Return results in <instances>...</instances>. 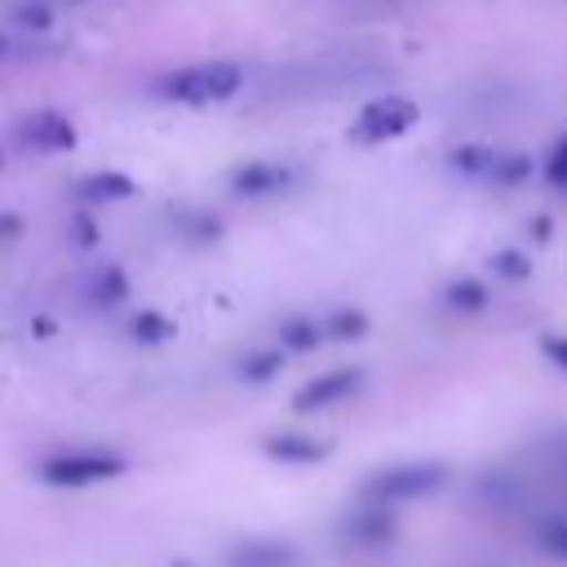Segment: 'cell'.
I'll use <instances>...</instances> for the list:
<instances>
[{"label": "cell", "mask_w": 567, "mask_h": 567, "mask_svg": "<svg viewBox=\"0 0 567 567\" xmlns=\"http://www.w3.org/2000/svg\"><path fill=\"white\" fill-rule=\"evenodd\" d=\"M9 58H13V40L0 31V62H9Z\"/></svg>", "instance_id": "4fadbf2b"}, {"label": "cell", "mask_w": 567, "mask_h": 567, "mask_svg": "<svg viewBox=\"0 0 567 567\" xmlns=\"http://www.w3.org/2000/svg\"><path fill=\"white\" fill-rule=\"evenodd\" d=\"M4 13H9V22L18 31H49L58 22V4L53 0H13Z\"/></svg>", "instance_id": "52a82bcc"}, {"label": "cell", "mask_w": 567, "mask_h": 567, "mask_svg": "<svg viewBox=\"0 0 567 567\" xmlns=\"http://www.w3.org/2000/svg\"><path fill=\"white\" fill-rule=\"evenodd\" d=\"M124 292H128V284H124L120 270H102V275H97V288H93L97 301H115V297H124Z\"/></svg>", "instance_id": "9c48e42d"}, {"label": "cell", "mask_w": 567, "mask_h": 567, "mask_svg": "<svg viewBox=\"0 0 567 567\" xmlns=\"http://www.w3.org/2000/svg\"><path fill=\"white\" fill-rule=\"evenodd\" d=\"M133 190H137L133 177H128V173H115V168L89 173V177L75 186V195H80L84 204H115V199H128Z\"/></svg>", "instance_id": "8992f818"}, {"label": "cell", "mask_w": 567, "mask_h": 567, "mask_svg": "<svg viewBox=\"0 0 567 567\" xmlns=\"http://www.w3.org/2000/svg\"><path fill=\"white\" fill-rule=\"evenodd\" d=\"M0 168H4V151H0Z\"/></svg>", "instance_id": "5bb4252c"}, {"label": "cell", "mask_w": 567, "mask_h": 567, "mask_svg": "<svg viewBox=\"0 0 567 567\" xmlns=\"http://www.w3.org/2000/svg\"><path fill=\"white\" fill-rule=\"evenodd\" d=\"M168 332H173V323H168L164 315H137V319H133V337H137V341H164Z\"/></svg>", "instance_id": "ba28073f"}, {"label": "cell", "mask_w": 567, "mask_h": 567, "mask_svg": "<svg viewBox=\"0 0 567 567\" xmlns=\"http://www.w3.org/2000/svg\"><path fill=\"white\" fill-rule=\"evenodd\" d=\"M244 89V66L230 58H208V62H190L177 66L168 75L155 80V97L164 102H182V106H213V102H230Z\"/></svg>", "instance_id": "6da1fadb"}, {"label": "cell", "mask_w": 567, "mask_h": 567, "mask_svg": "<svg viewBox=\"0 0 567 567\" xmlns=\"http://www.w3.org/2000/svg\"><path fill=\"white\" fill-rule=\"evenodd\" d=\"M115 474H124V456L120 452H97V447L58 452V456L40 461V478L53 483V487H89V483H102V478H115Z\"/></svg>", "instance_id": "3957f363"}, {"label": "cell", "mask_w": 567, "mask_h": 567, "mask_svg": "<svg viewBox=\"0 0 567 567\" xmlns=\"http://www.w3.org/2000/svg\"><path fill=\"white\" fill-rule=\"evenodd\" d=\"M75 235H80V239H84V244H93V221H89V217H84V213H80V217H75Z\"/></svg>", "instance_id": "7c38bea8"}, {"label": "cell", "mask_w": 567, "mask_h": 567, "mask_svg": "<svg viewBox=\"0 0 567 567\" xmlns=\"http://www.w3.org/2000/svg\"><path fill=\"white\" fill-rule=\"evenodd\" d=\"M13 137H18L27 151H71V146H75V124H71L62 111L44 106V111L22 115V120L13 124Z\"/></svg>", "instance_id": "277c9868"}, {"label": "cell", "mask_w": 567, "mask_h": 567, "mask_svg": "<svg viewBox=\"0 0 567 567\" xmlns=\"http://www.w3.org/2000/svg\"><path fill=\"white\" fill-rule=\"evenodd\" d=\"M230 186H235V195H270V190L288 186V168L270 164V159H248L230 173Z\"/></svg>", "instance_id": "5b68a950"}, {"label": "cell", "mask_w": 567, "mask_h": 567, "mask_svg": "<svg viewBox=\"0 0 567 567\" xmlns=\"http://www.w3.org/2000/svg\"><path fill=\"white\" fill-rule=\"evenodd\" d=\"M416 102L403 97V93H377L372 102L359 106L354 124H350V142L359 146H381V142H394L403 137L412 124H416Z\"/></svg>", "instance_id": "7a4b0ae2"}, {"label": "cell", "mask_w": 567, "mask_h": 567, "mask_svg": "<svg viewBox=\"0 0 567 567\" xmlns=\"http://www.w3.org/2000/svg\"><path fill=\"white\" fill-rule=\"evenodd\" d=\"M545 177H549L554 186H567V137H558V146H554V155H549V164H545Z\"/></svg>", "instance_id": "30bf717a"}, {"label": "cell", "mask_w": 567, "mask_h": 567, "mask_svg": "<svg viewBox=\"0 0 567 567\" xmlns=\"http://www.w3.org/2000/svg\"><path fill=\"white\" fill-rule=\"evenodd\" d=\"M13 235H22V221L9 217V213H0V239H13Z\"/></svg>", "instance_id": "8fae6325"}]
</instances>
